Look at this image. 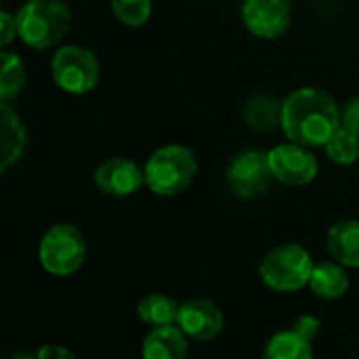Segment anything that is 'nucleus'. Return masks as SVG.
Returning a JSON list of instances; mask_svg holds the SVG:
<instances>
[{"label":"nucleus","mask_w":359,"mask_h":359,"mask_svg":"<svg viewBox=\"0 0 359 359\" xmlns=\"http://www.w3.org/2000/svg\"><path fill=\"white\" fill-rule=\"evenodd\" d=\"M50 76L55 84L69 95L90 93L101 76L99 61L93 50L78 44H65L50 59Z\"/></svg>","instance_id":"423d86ee"},{"label":"nucleus","mask_w":359,"mask_h":359,"mask_svg":"<svg viewBox=\"0 0 359 359\" xmlns=\"http://www.w3.org/2000/svg\"><path fill=\"white\" fill-rule=\"evenodd\" d=\"M316 263L311 255L299 244H280L271 248L261 265V282L276 292H297L309 286Z\"/></svg>","instance_id":"20e7f679"},{"label":"nucleus","mask_w":359,"mask_h":359,"mask_svg":"<svg viewBox=\"0 0 359 359\" xmlns=\"http://www.w3.org/2000/svg\"><path fill=\"white\" fill-rule=\"evenodd\" d=\"M19 36V29H17V15H11L6 11L0 13V44L2 48H6L11 44L13 38Z\"/></svg>","instance_id":"b1692460"},{"label":"nucleus","mask_w":359,"mask_h":359,"mask_svg":"<svg viewBox=\"0 0 359 359\" xmlns=\"http://www.w3.org/2000/svg\"><path fill=\"white\" fill-rule=\"evenodd\" d=\"M179 309L181 305L160 292H151L145 294L139 305H137V316L143 324L151 326V328H160V326H172L179 322Z\"/></svg>","instance_id":"dca6fc26"},{"label":"nucleus","mask_w":359,"mask_h":359,"mask_svg":"<svg viewBox=\"0 0 359 359\" xmlns=\"http://www.w3.org/2000/svg\"><path fill=\"white\" fill-rule=\"evenodd\" d=\"M27 133L15 109L8 103H2L0 109V170L6 172L25 151Z\"/></svg>","instance_id":"ddd939ff"},{"label":"nucleus","mask_w":359,"mask_h":359,"mask_svg":"<svg viewBox=\"0 0 359 359\" xmlns=\"http://www.w3.org/2000/svg\"><path fill=\"white\" fill-rule=\"evenodd\" d=\"M242 19L252 36L273 40L290 27L292 8L288 0H244Z\"/></svg>","instance_id":"1a4fd4ad"},{"label":"nucleus","mask_w":359,"mask_h":359,"mask_svg":"<svg viewBox=\"0 0 359 359\" xmlns=\"http://www.w3.org/2000/svg\"><path fill=\"white\" fill-rule=\"evenodd\" d=\"M116 19L128 27H141L151 19L154 0H109Z\"/></svg>","instance_id":"aec40b11"},{"label":"nucleus","mask_w":359,"mask_h":359,"mask_svg":"<svg viewBox=\"0 0 359 359\" xmlns=\"http://www.w3.org/2000/svg\"><path fill=\"white\" fill-rule=\"evenodd\" d=\"M324 149H326V156L334 162V164H339V166H349V164H355L359 158V139L353 135V133H349L347 128H339L332 137H330V141L324 145Z\"/></svg>","instance_id":"6ab92c4d"},{"label":"nucleus","mask_w":359,"mask_h":359,"mask_svg":"<svg viewBox=\"0 0 359 359\" xmlns=\"http://www.w3.org/2000/svg\"><path fill=\"white\" fill-rule=\"evenodd\" d=\"M145 185L162 198H172L183 194L198 175L196 154L179 143L164 145L156 149L143 166Z\"/></svg>","instance_id":"f03ea898"},{"label":"nucleus","mask_w":359,"mask_h":359,"mask_svg":"<svg viewBox=\"0 0 359 359\" xmlns=\"http://www.w3.org/2000/svg\"><path fill=\"white\" fill-rule=\"evenodd\" d=\"M13 359H38L36 355H25V353H21V355H15Z\"/></svg>","instance_id":"a878e982"},{"label":"nucleus","mask_w":359,"mask_h":359,"mask_svg":"<svg viewBox=\"0 0 359 359\" xmlns=\"http://www.w3.org/2000/svg\"><path fill=\"white\" fill-rule=\"evenodd\" d=\"M326 248L332 261L359 269V221H341L330 227Z\"/></svg>","instance_id":"4468645a"},{"label":"nucleus","mask_w":359,"mask_h":359,"mask_svg":"<svg viewBox=\"0 0 359 359\" xmlns=\"http://www.w3.org/2000/svg\"><path fill=\"white\" fill-rule=\"evenodd\" d=\"M177 326L185 332L187 339H194L198 343H208L223 332L225 320L215 303L204 299H191L181 303Z\"/></svg>","instance_id":"9b49d317"},{"label":"nucleus","mask_w":359,"mask_h":359,"mask_svg":"<svg viewBox=\"0 0 359 359\" xmlns=\"http://www.w3.org/2000/svg\"><path fill=\"white\" fill-rule=\"evenodd\" d=\"M227 181L240 198L263 196L276 181L269 166V156L261 149L238 154L227 168Z\"/></svg>","instance_id":"6e6552de"},{"label":"nucleus","mask_w":359,"mask_h":359,"mask_svg":"<svg viewBox=\"0 0 359 359\" xmlns=\"http://www.w3.org/2000/svg\"><path fill=\"white\" fill-rule=\"evenodd\" d=\"M320 328H322V324H320V320L316 316H301V318L294 320L290 330H294L299 337H303L305 341L311 343L320 334Z\"/></svg>","instance_id":"4be33fe9"},{"label":"nucleus","mask_w":359,"mask_h":359,"mask_svg":"<svg viewBox=\"0 0 359 359\" xmlns=\"http://www.w3.org/2000/svg\"><path fill=\"white\" fill-rule=\"evenodd\" d=\"M95 185L111 198H126L145 185V172L128 158H109L95 168Z\"/></svg>","instance_id":"9d476101"},{"label":"nucleus","mask_w":359,"mask_h":359,"mask_svg":"<svg viewBox=\"0 0 359 359\" xmlns=\"http://www.w3.org/2000/svg\"><path fill=\"white\" fill-rule=\"evenodd\" d=\"M36 358L38 359H80L74 351L61 347V345H42L38 351H36Z\"/></svg>","instance_id":"393cba45"},{"label":"nucleus","mask_w":359,"mask_h":359,"mask_svg":"<svg viewBox=\"0 0 359 359\" xmlns=\"http://www.w3.org/2000/svg\"><path fill=\"white\" fill-rule=\"evenodd\" d=\"M280 124L288 141L309 149L324 147L341 128V109L328 93L305 86L286 97Z\"/></svg>","instance_id":"f257e3e1"},{"label":"nucleus","mask_w":359,"mask_h":359,"mask_svg":"<svg viewBox=\"0 0 359 359\" xmlns=\"http://www.w3.org/2000/svg\"><path fill=\"white\" fill-rule=\"evenodd\" d=\"M263 359H313V349L294 330H282L267 341Z\"/></svg>","instance_id":"f3484780"},{"label":"nucleus","mask_w":359,"mask_h":359,"mask_svg":"<svg viewBox=\"0 0 359 359\" xmlns=\"http://www.w3.org/2000/svg\"><path fill=\"white\" fill-rule=\"evenodd\" d=\"M86 240L72 223H57L44 231L38 244V259L46 273L67 278L86 261Z\"/></svg>","instance_id":"39448f33"},{"label":"nucleus","mask_w":359,"mask_h":359,"mask_svg":"<svg viewBox=\"0 0 359 359\" xmlns=\"http://www.w3.org/2000/svg\"><path fill=\"white\" fill-rule=\"evenodd\" d=\"M349 286H351L349 276H347L345 267L337 261H324V263L316 265L311 280H309L311 292L326 301H337V299L345 297Z\"/></svg>","instance_id":"2eb2a0df"},{"label":"nucleus","mask_w":359,"mask_h":359,"mask_svg":"<svg viewBox=\"0 0 359 359\" xmlns=\"http://www.w3.org/2000/svg\"><path fill=\"white\" fill-rule=\"evenodd\" d=\"M341 126L347 128L349 133H353L359 139V97L351 99L345 109L341 111Z\"/></svg>","instance_id":"5701e85b"},{"label":"nucleus","mask_w":359,"mask_h":359,"mask_svg":"<svg viewBox=\"0 0 359 359\" xmlns=\"http://www.w3.org/2000/svg\"><path fill=\"white\" fill-rule=\"evenodd\" d=\"M72 27V11L63 0H27L17 13L19 38L44 50L59 44Z\"/></svg>","instance_id":"7ed1b4c3"},{"label":"nucleus","mask_w":359,"mask_h":359,"mask_svg":"<svg viewBox=\"0 0 359 359\" xmlns=\"http://www.w3.org/2000/svg\"><path fill=\"white\" fill-rule=\"evenodd\" d=\"M269 166L278 183L288 187H305L316 181L320 166L316 154L299 143H282L267 151Z\"/></svg>","instance_id":"0eeeda50"},{"label":"nucleus","mask_w":359,"mask_h":359,"mask_svg":"<svg viewBox=\"0 0 359 359\" xmlns=\"http://www.w3.org/2000/svg\"><path fill=\"white\" fill-rule=\"evenodd\" d=\"M187 337L177 324L151 328L141 345L143 359H187Z\"/></svg>","instance_id":"f8f14e48"},{"label":"nucleus","mask_w":359,"mask_h":359,"mask_svg":"<svg viewBox=\"0 0 359 359\" xmlns=\"http://www.w3.org/2000/svg\"><path fill=\"white\" fill-rule=\"evenodd\" d=\"M282 105L273 103V99L261 97V99H250L246 105V120L255 128H269L280 120Z\"/></svg>","instance_id":"412c9836"},{"label":"nucleus","mask_w":359,"mask_h":359,"mask_svg":"<svg viewBox=\"0 0 359 359\" xmlns=\"http://www.w3.org/2000/svg\"><path fill=\"white\" fill-rule=\"evenodd\" d=\"M25 86V65L23 59L13 50H2L0 55V103H11L13 97Z\"/></svg>","instance_id":"a211bd4d"}]
</instances>
